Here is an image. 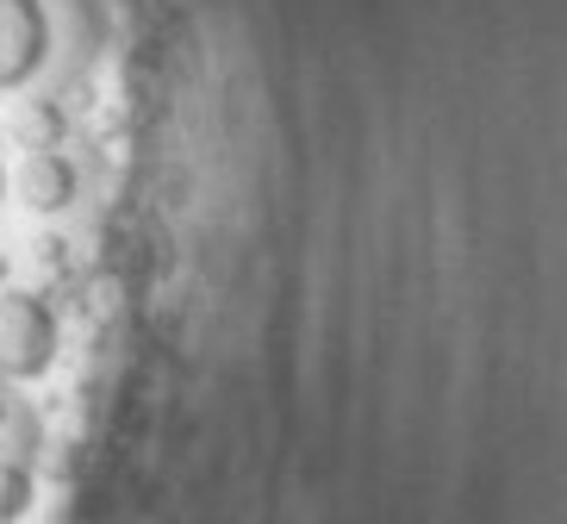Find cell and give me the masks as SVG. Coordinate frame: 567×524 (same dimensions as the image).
I'll return each mask as SVG.
<instances>
[{
  "label": "cell",
  "mask_w": 567,
  "mask_h": 524,
  "mask_svg": "<svg viewBox=\"0 0 567 524\" xmlns=\"http://www.w3.org/2000/svg\"><path fill=\"white\" fill-rule=\"evenodd\" d=\"M56 362V312L38 294H0V381H38Z\"/></svg>",
  "instance_id": "1"
},
{
  "label": "cell",
  "mask_w": 567,
  "mask_h": 524,
  "mask_svg": "<svg viewBox=\"0 0 567 524\" xmlns=\"http://www.w3.org/2000/svg\"><path fill=\"white\" fill-rule=\"evenodd\" d=\"M51 51V13L44 0H0V94L25 88Z\"/></svg>",
  "instance_id": "2"
},
{
  "label": "cell",
  "mask_w": 567,
  "mask_h": 524,
  "mask_svg": "<svg viewBox=\"0 0 567 524\" xmlns=\"http://www.w3.org/2000/svg\"><path fill=\"white\" fill-rule=\"evenodd\" d=\"M19 201L32 213H63L75 201V163L63 151H32L25 169H19Z\"/></svg>",
  "instance_id": "3"
},
{
  "label": "cell",
  "mask_w": 567,
  "mask_h": 524,
  "mask_svg": "<svg viewBox=\"0 0 567 524\" xmlns=\"http://www.w3.org/2000/svg\"><path fill=\"white\" fill-rule=\"evenodd\" d=\"M7 132H13L25 151H56L63 132H69V119H63V106H56V101H19L13 119H7Z\"/></svg>",
  "instance_id": "4"
},
{
  "label": "cell",
  "mask_w": 567,
  "mask_h": 524,
  "mask_svg": "<svg viewBox=\"0 0 567 524\" xmlns=\"http://www.w3.org/2000/svg\"><path fill=\"white\" fill-rule=\"evenodd\" d=\"M32 506V474L25 462H0V524H19Z\"/></svg>",
  "instance_id": "5"
},
{
  "label": "cell",
  "mask_w": 567,
  "mask_h": 524,
  "mask_svg": "<svg viewBox=\"0 0 567 524\" xmlns=\"http://www.w3.org/2000/svg\"><path fill=\"white\" fill-rule=\"evenodd\" d=\"M0 450H7V462H25L38 450V419L25 407H13L7 419H0Z\"/></svg>",
  "instance_id": "6"
},
{
  "label": "cell",
  "mask_w": 567,
  "mask_h": 524,
  "mask_svg": "<svg viewBox=\"0 0 567 524\" xmlns=\"http://www.w3.org/2000/svg\"><path fill=\"white\" fill-rule=\"evenodd\" d=\"M0 201H7V175H0Z\"/></svg>",
  "instance_id": "7"
}]
</instances>
